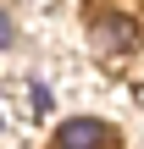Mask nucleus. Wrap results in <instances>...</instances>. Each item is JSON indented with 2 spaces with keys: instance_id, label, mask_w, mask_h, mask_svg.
<instances>
[{
  "instance_id": "f257e3e1",
  "label": "nucleus",
  "mask_w": 144,
  "mask_h": 149,
  "mask_svg": "<svg viewBox=\"0 0 144 149\" xmlns=\"http://www.w3.org/2000/svg\"><path fill=\"white\" fill-rule=\"evenodd\" d=\"M94 44H100L105 55H133V50L144 44V33H139V22H133V17L111 11V17H100V22H94Z\"/></svg>"
},
{
  "instance_id": "f03ea898",
  "label": "nucleus",
  "mask_w": 144,
  "mask_h": 149,
  "mask_svg": "<svg viewBox=\"0 0 144 149\" xmlns=\"http://www.w3.org/2000/svg\"><path fill=\"white\" fill-rule=\"evenodd\" d=\"M105 138H111L105 122H94V116H72V122L55 133V149H100Z\"/></svg>"
}]
</instances>
